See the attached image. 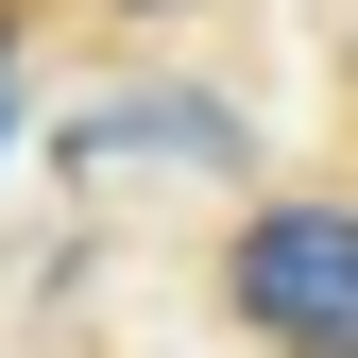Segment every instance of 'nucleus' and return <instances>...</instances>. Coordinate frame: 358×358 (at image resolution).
<instances>
[{"label": "nucleus", "mask_w": 358, "mask_h": 358, "mask_svg": "<svg viewBox=\"0 0 358 358\" xmlns=\"http://www.w3.org/2000/svg\"><path fill=\"white\" fill-rule=\"evenodd\" d=\"M222 307H239L273 358H358V205L290 188L222 239Z\"/></svg>", "instance_id": "nucleus-1"}, {"label": "nucleus", "mask_w": 358, "mask_h": 358, "mask_svg": "<svg viewBox=\"0 0 358 358\" xmlns=\"http://www.w3.org/2000/svg\"><path fill=\"white\" fill-rule=\"evenodd\" d=\"M69 171L103 188V171H239V120L205 103V85H171V103H103L69 120Z\"/></svg>", "instance_id": "nucleus-2"}, {"label": "nucleus", "mask_w": 358, "mask_h": 358, "mask_svg": "<svg viewBox=\"0 0 358 358\" xmlns=\"http://www.w3.org/2000/svg\"><path fill=\"white\" fill-rule=\"evenodd\" d=\"M0 137H17V52H0Z\"/></svg>", "instance_id": "nucleus-3"}, {"label": "nucleus", "mask_w": 358, "mask_h": 358, "mask_svg": "<svg viewBox=\"0 0 358 358\" xmlns=\"http://www.w3.org/2000/svg\"><path fill=\"white\" fill-rule=\"evenodd\" d=\"M120 17H171V0H120Z\"/></svg>", "instance_id": "nucleus-4"}, {"label": "nucleus", "mask_w": 358, "mask_h": 358, "mask_svg": "<svg viewBox=\"0 0 358 358\" xmlns=\"http://www.w3.org/2000/svg\"><path fill=\"white\" fill-rule=\"evenodd\" d=\"M0 52H17V17H0Z\"/></svg>", "instance_id": "nucleus-5"}]
</instances>
